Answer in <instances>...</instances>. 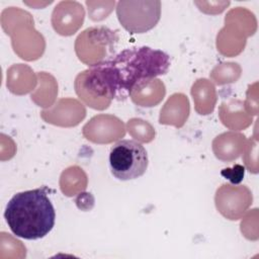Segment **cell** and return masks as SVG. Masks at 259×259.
Wrapping results in <instances>:
<instances>
[{
  "label": "cell",
  "instance_id": "cell-2",
  "mask_svg": "<svg viewBox=\"0 0 259 259\" xmlns=\"http://www.w3.org/2000/svg\"><path fill=\"white\" fill-rule=\"evenodd\" d=\"M47 190L42 187L17 192L6 204L4 219L16 237L38 240L54 228L56 211Z\"/></svg>",
  "mask_w": 259,
  "mask_h": 259
},
{
  "label": "cell",
  "instance_id": "cell-4",
  "mask_svg": "<svg viewBox=\"0 0 259 259\" xmlns=\"http://www.w3.org/2000/svg\"><path fill=\"white\" fill-rule=\"evenodd\" d=\"M116 15L131 33H144L156 26L161 17L160 1H119Z\"/></svg>",
  "mask_w": 259,
  "mask_h": 259
},
{
  "label": "cell",
  "instance_id": "cell-1",
  "mask_svg": "<svg viewBox=\"0 0 259 259\" xmlns=\"http://www.w3.org/2000/svg\"><path fill=\"white\" fill-rule=\"evenodd\" d=\"M170 57L150 47L125 49L114 57L92 66L77 78L82 86L76 87L80 98L89 92L91 97L125 99L136 86L168 72Z\"/></svg>",
  "mask_w": 259,
  "mask_h": 259
},
{
  "label": "cell",
  "instance_id": "cell-5",
  "mask_svg": "<svg viewBox=\"0 0 259 259\" xmlns=\"http://www.w3.org/2000/svg\"><path fill=\"white\" fill-rule=\"evenodd\" d=\"M245 168L241 165H235L233 168H225L221 171L222 176L229 179L232 183H240L244 177Z\"/></svg>",
  "mask_w": 259,
  "mask_h": 259
},
{
  "label": "cell",
  "instance_id": "cell-3",
  "mask_svg": "<svg viewBox=\"0 0 259 259\" xmlns=\"http://www.w3.org/2000/svg\"><path fill=\"white\" fill-rule=\"evenodd\" d=\"M111 174L118 180L127 181L141 177L148 168V153L145 147L134 140L115 143L109 152Z\"/></svg>",
  "mask_w": 259,
  "mask_h": 259
}]
</instances>
